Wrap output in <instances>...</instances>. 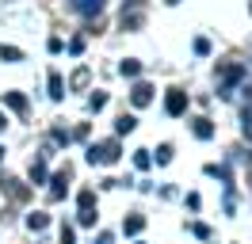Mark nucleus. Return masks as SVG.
Here are the masks:
<instances>
[{
  "label": "nucleus",
  "instance_id": "nucleus-1",
  "mask_svg": "<svg viewBox=\"0 0 252 244\" xmlns=\"http://www.w3.org/2000/svg\"><path fill=\"white\" fill-rule=\"evenodd\" d=\"M168 115H184V107H188V99H184V92H168Z\"/></svg>",
  "mask_w": 252,
  "mask_h": 244
},
{
  "label": "nucleus",
  "instance_id": "nucleus-2",
  "mask_svg": "<svg viewBox=\"0 0 252 244\" xmlns=\"http://www.w3.org/2000/svg\"><path fill=\"white\" fill-rule=\"evenodd\" d=\"M149 99H153V88H149V84H138V88H134V107H145Z\"/></svg>",
  "mask_w": 252,
  "mask_h": 244
},
{
  "label": "nucleus",
  "instance_id": "nucleus-3",
  "mask_svg": "<svg viewBox=\"0 0 252 244\" xmlns=\"http://www.w3.org/2000/svg\"><path fill=\"white\" fill-rule=\"evenodd\" d=\"M241 76H245V69H241V65H229V69H225V84H237Z\"/></svg>",
  "mask_w": 252,
  "mask_h": 244
},
{
  "label": "nucleus",
  "instance_id": "nucleus-4",
  "mask_svg": "<svg viewBox=\"0 0 252 244\" xmlns=\"http://www.w3.org/2000/svg\"><path fill=\"white\" fill-rule=\"evenodd\" d=\"M50 95L62 99V76H58V73H50Z\"/></svg>",
  "mask_w": 252,
  "mask_h": 244
},
{
  "label": "nucleus",
  "instance_id": "nucleus-5",
  "mask_svg": "<svg viewBox=\"0 0 252 244\" xmlns=\"http://www.w3.org/2000/svg\"><path fill=\"white\" fill-rule=\"evenodd\" d=\"M142 73V65H138V61L130 58V61H123V76H138Z\"/></svg>",
  "mask_w": 252,
  "mask_h": 244
},
{
  "label": "nucleus",
  "instance_id": "nucleus-6",
  "mask_svg": "<svg viewBox=\"0 0 252 244\" xmlns=\"http://www.w3.org/2000/svg\"><path fill=\"white\" fill-rule=\"evenodd\" d=\"M195 134H199V137H210L214 130H210V122H206V119H195Z\"/></svg>",
  "mask_w": 252,
  "mask_h": 244
},
{
  "label": "nucleus",
  "instance_id": "nucleus-7",
  "mask_svg": "<svg viewBox=\"0 0 252 244\" xmlns=\"http://www.w3.org/2000/svg\"><path fill=\"white\" fill-rule=\"evenodd\" d=\"M0 58H8V61H19L23 54H19L16 46H0Z\"/></svg>",
  "mask_w": 252,
  "mask_h": 244
},
{
  "label": "nucleus",
  "instance_id": "nucleus-8",
  "mask_svg": "<svg viewBox=\"0 0 252 244\" xmlns=\"http://www.w3.org/2000/svg\"><path fill=\"white\" fill-rule=\"evenodd\" d=\"M99 8H103V0H84L80 4V12H99Z\"/></svg>",
  "mask_w": 252,
  "mask_h": 244
},
{
  "label": "nucleus",
  "instance_id": "nucleus-9",
  "mask_svg": "<svg viewBox=\"0 0 252 244\" xmlns=\"http://www.w3.org/2000/svg\"><path fill=\"white\" fill-rule=\"evenodd\" d=\"M130 130H134V119H130V115H126V119H119V134H130Z\"/></svg>",
  "mask_w": 252,
  "mask_h": 244
},
{
  "label": "nucleus",
  "instance_id": "nucleus-10",
  "mask_svg": "<svg viewBox=\"0 0 252 244\" xmlns=\"http://www.w3.org/2000/svg\"><path fill=\"white\" fill-rule=\"evenodd\" d=\"M241 130H245V137H249V141H252V122H245V126H241Z\"/></svg>",
  "mask_w": 252,
  "mask_h": 244
}]
</instances>
